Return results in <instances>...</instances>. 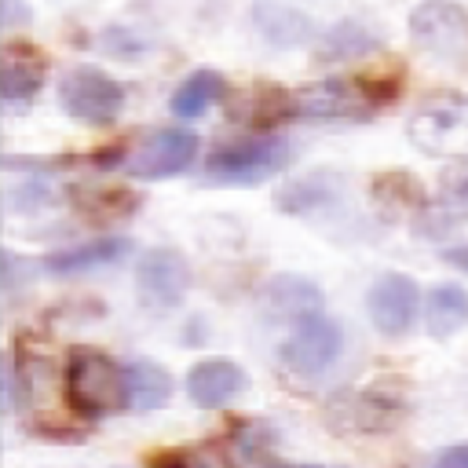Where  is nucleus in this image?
<instances>
[{
    "instance_id": "obj_1",
    "label": "nucleus",
    "mask_w": 468,
    "mask_h": 468,
    "mask_svg": "<svg viewBox=\"0 0 468 468\" xmlns=\"http://www.w3.org/2000/svg\"><path fill=\"white\" fill-rule=\"evenodd\" d=\"M62 388H66V402L80 417L113 413L128 399V391H124V366H117L110 355H102L95 347H73L69 351L66 373H62Z\"/></svg>"
},
{
    "instance_id": "obj_2",
    "label": "nucleus",
    "mask_w": 468,
    "mask_h": 468,
    "mask_svg": "<svg viewBox=\"0 0 468 468\" xmlns=\"http://www.w3.org/2000/svg\"><path fill=\"white\" fill-rule=\"evenodd\" d=\"M289 165V143L282 135H256L223 143L205 157V179L223 186H252Z\"/></svg>"
},
{
    "instance_id": "obj_3",
    "label": "nucleus",
    "mask_w": 468,
    "mask_h": 468,
    "mask_svg": "<svg viewBox=\"0 0 468 468\" xmlns=\"http://www.w3.org/2000/svg\"><path fill=\"white\" fill-rule=\"evenodd\" d=\"M58 102L80 124H113L124 110V88L95 66H73L58 80Z\"/></svg>"
},
{
    "instance_id": "obj_4",
    "label": "nucleus",
    "mask_w": 468,
    "mask_h": 468,
    "mask_svg": "<svg viewBox=\"0 0 468 468\" xmlns=\"http://www.w3.org/2000/svg\"><path fill=\"white\" fill-rule=\"evenodd\" d=\"M377 102L366 95L362 80H322V84H303L292 95V113L300 121H322V124H340V121H369Z\"/></svg>"
},
{
    "instance_id": "obj_5",
    "label": "nucleus",
    "mask_w": 468,
    "mask_h": 468,
    "mask_svg": "<svg viewBox=\"0 0 468 468\" xmlns=\"http://www.w3.org/2000/svg\"><path fill=\"white\" fill-rule=\"evenodd\" d=\"M410 139L424 154H450L468 150V99L461 95H435L410 117Z\"/></svg>"
},
{
    "instance_id": "obj_6",
    "label": "nucleus",
    "mask_w": 468,
    "mask_h": 468,
    "mask_svg": "<svg viewBox=\"0 0 468 468\" xmlns=\"http://www.w3.org/2000/svg\"><path fill=\"white\" fill-rule=\"evenodd\" d=\"M344 351V333L333 318L325 314H314V318H303L292 336L282 344V362L292 369V373H303V377H314L322 369H329Z\"/></svg>"
},
{
    "instance_id": "obj_7",
    "label": "nucleus",
    "mask_w": 468,
    "mask_h": 468,
    "mask_svg": "<svg viewBox=\"0 0 468 468\" xmlns=\"http://www.w3.org/2000/svg\"><path fill=\"white\" fill-rule=\"evenodd\" d=\"M410 33L424 51L439 58H461L468 48V15L450 0H428L413 7Z\"/></svg>"
},
{
    "instance_id": "obj_8",
    "label": "nucleus",
    "mask_w": 468,
    "mask_h": 468,
    "mask_svg": "<svg viewBox=\"0 0 468 468\" xmlns=\"http://www.w3.org/2000/svg\"><path fill=\"white\" fill-rule=\"evenodd\" d=\"M135 285H139V300L154 311H168L176 307L186 289H190V263L183 252L176 249H150L143 260H139V271H135Z\"/></svg>"
},
{
    "instance_id": "obj_9",
    "label": "nucleus",
    "mask_w": 468,
    "mask_h": 468,
    "mask_svg": "<svg viewBox=\"0 0 468 468\" xmlns=\"http://www.w3.org/2000/svg\"><path fill=\"white\" fill-rule=\"evenodd\" d=\"M194 157H197V135L194 132L161 128L135 150V157L128 161V176H135V179H165V176H176V172L190 168Z\"/></svg>"
},
{
    "instance_id": "obj_10",
    "label": "nucleus",
    "mask_w": 468,
    "mask_h": 468,
    "mask_svg": "<svg viewBox=\"0 0 468 468\" xmlns=\"http://www.w3.org/2000/svg\"><path fill=\"white\" fill-rule=\"evenodd\" d=\"M417 303H420L417 282L406 274H380L366 296L369 318L384 336H402L417 318Z\"/></svg>"
},
{
    "instance_id": "obj_11",
    "label": "nucleus",
    "mask_w": 468,
    "mask_h": 468,
    "mask_svg": "<svg viewBox=\"0 0 468 468\" xmlns=\"http://www.w3.org/2000/svg\"><path fill=\"white\" fill-rule=\"evenodd\" d=\"M249 388V377L238 362L230 358H205L186 373V395L194 406L201 410H216L227 406L234 395H241Z\"/></svg>"
},
{
    "instance_id": "obj_12",
    "label": "nucleus",
    "mask_w": 468,
    "mask_h": 468,
    "mask_svg": "<svg viewBox=\"0 0 468 468\" xmlns=\"http://www.w3.org/2000/svg\"><path fill=\"white\" fill-rule=\"evenodd\" d=\"M132 252V241L124 234H102V238H91V241H80L73 249H58L44 260V271L48 274H58V278H73V274H88V271H99V267H110L117 260H124Z\"/></svg>"
},
{
    "instance_id": "obj_13",
    "label": "nucleus",
    "mask_w": 468,
    "mask_h": 468,
    "mask_svg": "<svg viewBox=\"0 0 468 468\" xmlns=\"http://www.w3.org/2000/svg\"><path fill=\"white\" fill-rule=\"evenodd\" d=\"M457 223H468V157L450 165L439 176V194L420 212V230L424 234H442Z\"/></svg>"
},
{
    "instance_id": "obj_14",
    "label": "nucleus",
    "mask_w": 468,
    "mask_h": 468,
    "mask_svg": "<svg viewBox=\"0 0 468 468\" xmlns=\"http://www.w3.org/2000/svg\"><path fill=\"white\" fill-rule=\"evenodd\" d=\"M263 307L271 318H282V322H303V318H314L322 314V292L314 282L300 278V274H278L267 282L263 289Z\"/></svg>"
},
{
    "instance_id": "obj_15",
    "label": "nucleus",
    "mask_w": 468,
    "mask_h": 468,
    "mask_svg": "<svg viewBox=\"0 0 468 468\" xmlns=\"http://www.w3.org/2000/svg\"><path fill=\"white\" fill-rule=\"evenodd\" d=\"M44 80V58L29 44H4L0 51V95L4 102H29L40 91Z\"/></svg>"
},
{
    "instance_id": "obj_16",
    "label": "nucleus",
    "mask_w": 468,
    "mask_h": 468,
    "mask_svg": "<svg viewBox=\"0 0 468 468\" xmlns=\"http://www.w3.org/2000/svg\"><path fill=\"white\" fill-rule=\"evenodd\" d=\"M340 197V179L333 172H311V176H300V179H289L285 186H278L274 194V205L282 212H314V208H325Z\"/></svg>"
},
{
    "instance_id": "obj_17",
    "label": "nucleus",
    "mask_w": 468,
    "mask_h": 468,
    "mask_svg": "<svg viewBox=\"0 0 468 468\" xmlns=\"http://www.w3.org/2000/svg\"><path fill=\"white\" fill-rule=\"evenodd\" d=\"M124 391H128L124 406L135 410V413H146V410H157V406L168 402V395H172V377H168L157 362L135 358V362H124Z\"/></svg>"
},
{
    "instance_id": "obj_18",
    "label": "nucleus",
    "mask_w": 468,
    "mask_h": 468,
    "mask_svg": "<svg viewBox=\"0 0 468 468\" xmlns=\"http://www.w3.org/2000/svg\"><path fill=\"white\" fill-rule=\"evenodd\" d=\"M252 18H256V29L263 33V40L278 44V48H296V44H307L314 26L307 15L285 7V4H274V0H263L252 7Z\"/></svg>"
},
{
    "instance_id": "obj_19",
    "label": "nucleus",
    "mask_w": 468,
    "mask_h": 468,
    "mask_svg": "<svg viewBox=\"0 0 468 468\" xmlns=\"http://www.w3.org/2000/svg\"><path fill=\"white\" fill-rule=\"evenodd\" d=\"M223 91H227V80L216 73V69H197V73H190L176 91H172V113L176 117H183V121H194V117H201L205 110H212L219 99H223Z\"/></svg>"
},
{
    "instance_id": "obj_20",
    "label": "nucleus",
    "mask_w": 468,
    "mask_h": 468,
    "mask_svg": "<svg viewBox=\"0 0 468 468\" xmlns=\"http://www.w3.org/2000/svg\"><path fill=\"white\" fill-rule=\"evenodd\" d=\"M424 322H428V333L435 340L442 336H453L464 322H468V292L461 285H435L428 292V303H424Z\"/></svg>"
},
{
    "instance_id": "obj_21",
    "label": "nucleus",
    "mask_w": 468,
    "mask_h": 468,
    "mask_svg": "<svg viewBox=\"0 0 468 468\" xmlns=\"http://www.w3.org/2000/svg\"><path fill=\"white\" fill-rule=\"evenodd\" d=\"M380 40L358 26V22H336L322 33L318 48H314V62H340V58H362L369 51H377Z\"/></svg>"
},
{
    "instance_id": "obj_22",
    "label": "nucleus",
    "mask_w": 468,
    "mask_h": 468,
    "mask_svg": "<svg viewBox=\"0 0 468 468\" xmlns=\"http://www.w3.org/2000/svg\"><path fill=\"white\" fill-rule=\"evenodd\" d=\"M351 424V428H362V431H377V428H391L399 406L380 399V395H366V391H347L333 402V417H340Z\"/></svg>"
},
{
    "instance_id": "obj_23",
    "label": "nucleus",
    "mask_w": 468,
    "mask_h": 468,
    "mask_svg": "<svg viewBox=\"0 0 468 468\" xmlns=\"http://www.w3.org/2000/svg\"><path fill=\"white\" fill-rule=\"evenodd\" d=\"M373 197L377 205H384L391 216H406V212H424L428 201H424V190L413 176L406 172H384L377 183H373Z\"/></svg>"
},
{
    "instance_id": "obj_24",
    "label": "nucleus",
    "mask_w": 468,
    "mask_h": 468,
    "mask_svg": "<svg viewBox=\"0 0 468 468\" xmlns=\"http://www.w3.org/2000/svg\"><path fill=\"white\" fill-rule=\"evenodd\" d=\"M77 208L84 212V219H124L135 212L139 197L124 186H88V190H73Z\"/></svg>"
},
{
    "instance_id": "obj_25",
    "label": "nucleus",
    "mask_w": 468,
    "mask_h": 468,
    "mask_svg": "<svg viewBox=\"0 0 468 468\" xmlns=\"http://www.w3.org/2000/svg\"><path fill=\"white\" fill-rule=\"evenodd\" d=\"M157 468H234V457L205 450V453H168L157 461Z\"/></svg>"
},
{
    "instance_id": "obj_26",
    "label": "nucleus",
    "mask_w": 468,
    "mask_h": 468,
    "mask_svg": "<svg viewBox=\"0 0 468 468\" xmlns=\"http://www.w3.org/2000/svg\"><path fill=\"white\" fill-rule=\"evenodd\" d=\"M26 399V380L18 377V362L7 355L4 358V413H15Z\"/></svg>"
},
{
    "instance_id": "obj_27",
    "label": "nucleus",
    "mask_w": 468,
    "mask_h": 468,
    "mask_svg": "<svg viewBox=\"0 0 468 468\" xmlns=\"http://www.w3.org/2000/svg\"><path fill=\"white\" fill-rule=\"evenodd\" d=\"M435 468H468V442L446 446V450L435 457Z\"/></svg>"
},
{
    "instance_id": "obj_28",
    "label": "nucleus",
    "mask_w": 468,
    "mask_h": 468,
    "mask_svg": "<svg viewBox=\"0 0 468 468\" xmlns=\"http://www.w3.org/2000/svg\"><path fill=\"white\" fill-rule=\"evenodd\" d=\"M18 22H29V7H22L18 0H4V26L15 29Z\"/></svg>"
},
{
    "instance_id": "obj_29",
    "label": "nucleus",
    "mask_w": 468,
    "mask_h": 468,
    "mask_svg": "<svg viewBox=\"0 0 468 468\" xmlns=\"http://www.w3.org/2000/svg\"><path fill=\"white\" fill-rule=\"evenodd\" d=\"M442 260H446V263H453V267H461V271H468V245L446 249V252H442Z\"/></svg>"
},
{
    "instance_id": "obj_30",
    "label": "nucleus",
    "mask_w": 468,
    "mask_h": 468,
    "mask_svg": "<svg viewBox=\"0 0 468 468\" xmlns=\"http://www.w3.org/2000/svg\"><path fill=\"white\" fill-rule=\"evenodd\" d=\"M271 468H340V464H271Z\"/></svg>"
}]
</instances>
